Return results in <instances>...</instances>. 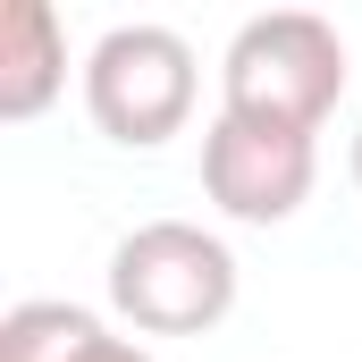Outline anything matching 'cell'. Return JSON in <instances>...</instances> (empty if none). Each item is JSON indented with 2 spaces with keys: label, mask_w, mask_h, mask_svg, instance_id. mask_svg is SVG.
<instances>
[{
  "label": "cell",
  "mask_w": 362,
  "mask_h": 362,
  "mask_svg": "<svg viewBox=\"0 0 362 362\" xmlns=\"http://www.w3.org/2000/svg\"><path fill=\"white\" fill-rule=\"evenodd\" d=\"M346 93V34L312 8H270L245 17L228 59H219V110L253 118V127H286V135H320L329 110Z\"/></svg>",
  "instance_id": "6da1fadb"
},
{
  "label": "cell",
  "mask_w": 362,
  "mask_h": 362,
  "mask_svg": "<svg viewBox=\"0 0 362 362\" xmlns=\"http://www.w3.org/2000/svg\"><path fill=\"white\" fill-rule=\"evenodd\" d=\"M110 312L135 337H211L236 312V253L194 219H144L110 253Z\"/></svg>",
  "instance_id": "7a4b0ae2"
},
{
  "label": "cell",
  "mask_w": 362,
  "mask_h": 362,
  "mask_svg": "<svg viewBox=\"0 0 362 362\" xmlns=\"http://www.w3.org/2000/svg\"><path fill=\"white\" fill-rule=\"evenodd\" d=\"M202 93V59L177 25H110L85 59V118L118 144V152H160L169 135H185Z\"/></svg>",
  "instance_id": "3957f363"
},
{
  "label": "cell",
  "mask_w": 362,
  "mask_h": 362,
  "mask_svg": "<svg viewBox=\"0 0 362 362\" xmlns=\"http://www.w3.org/2000/svg\"><path fill=\"white\" fill-rule=\"evenodd\" d=\"M320 185V135H286L253 118H211L202 127V194L236 228H286Z\"/></svg>",
  "instance_id": "277c9868"
},
{
  "label": "cell",
  "mask_w": 362,
  "mask_h": 362,
  "mask_svg": "<svg viewBox=\"0 0 362 362\" xmlns=\"http://www.w3.org/2000/svg\"><path fill=\"white\" fill-rule=\"evenodd\" d=\"M68 93V25L51 0H0V118L25 127Z\"/></svg>",
  "instance_id": "5b68a950"
},
{
  "label": "cell",
  "mask_w": 362,
  "mask_h": 362,
  "mask_svg": "<svg viewBox=\"0 0 362 362\" xmlns=\"http://www.w3.org/2000/svg\"><path fill=\"white\" fill-rule=\"evenodd\" d=\"M110 320H93L85 303H17V312H0V362H76L101 337Z\"/></svg>",
  "instance_id": "8992f818"
},
{
  "label": "cell",
  "mask_w": 362,
  "mask_h": 362,
  "mask_svg": "<svg viewBox=\"0 0 362 362\" xmlns=\"http://www.w3.org/2000/svg\"><path fill=\"white\" fill-rule=\"evenodd\" d=\"M76 362H160V354H152L144 337H118V329H101V337H93Z\"/></svg>",
  "instance_id": "52a82bcc"
},
{
  "label": "cell",
  "mask_w": 362,
  "mask_h": 362,
  "mask_svg": "<svg viewBox=\"0 0 362 362\" xmlns=\"http://www.w3.org/2000/svg\"><path fill=\"white\" fill-rule=\"evenodd\" d=\"M354 185H362V127H354Z\"/></svg>",
  "instance_id": "ba28073f"
}]
</instances>
